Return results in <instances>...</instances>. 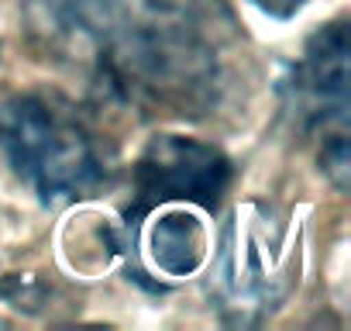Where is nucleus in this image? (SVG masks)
<instances>
[{"mask_svg":"<svg viewBox=\"0 0 351 331\" xmlns=\"http://www.w3.org/2000/svg\"><path fill=\"white\" fill-rule=\"evenodd\" d=\"M69 21L117 93L172 114H190L214 83V52L176 0H69Z\"/></svg>","mask_w":351,"mask_h":331,"instance_id":"nucleus-1","label":"nucleus"},{"mask_svg":"<svg viewBox=\"0 0 351 331\" xmlns=\"http://www.w3.org/2000/svg\"><path fill=\"white\" fill-rule=\"evenodd\" d=\"M0 148L42 204L83 201L107 183L93 135L56 97H0Z\"/></svg>","mask_w":351,"mask_h":331,"instance_id":"nucleus-2","label":"nucleus"},{"mask_svg":"<svg viewBox=\"0 0 351 331\" xmlns=\"http://www.w3.org/2000/svg\"><path fill=\"white\" fill-rule=\"evenodd\" d=\"M300 269V249L293 242L289 214L265 201L234 207L221 228L210 304L228 324H258L289 297Z\"/></svg>","mask_w":351,"mask_h":331,"instance_id":"nucleus-3","label":"nucleus"},{"mask_svg":"<svg viewBox=\"0 0 351 331\" xmlns=\"http://www.w3.org/2000/svg\"><path fill=\"white\" fill-rule=\"evenodd\" d=\"M231 183V162L221 148L183 138L158 135L145 145L134 162V194L124 211V228L131 231V245L141 231V221L172 201H190L204 211H214Z\"/></svg>","mask_w":351,"mask_h":331,"instance_id":"nucleus-4","label":"nucleus"},{"mask_svg":"<svg viewBox=\"0 0 351 331\" xmlns=\"http://www.w3.org/2000/svg\"><path fill=\"white\" fill-rule=\"evenodd\" d=\"M282 97L289 114L303 128H324V135L344 131L348 124V28L344 21H330L317 28L300 62H293L282 80Z\"/></svg>","mask_w":351,"mask_h":331,"instance_id":"nucleus-5","label":"nucleus"},{"mask_svg":"<svg viewBox=\"0 0 351 331\" xmlns=\"http://www.w3.org/2000/svg\"><path fill=\"white\" fill-rule=\"evenodd\" d=\"M207 259V228L190 211H165L148 228V262L165 276H193Z\"/></svg>","mask_w":351,"mask_h":331,"instance_id":"nucleus-6","label":"nucleus"},{"mask_svg":"<svg viewBox=\"0 0 351 331\" xmlns=\"http://www.w3.org/2000/svg\"><path fill=\"white\" fill-rule=\"evenodd\" d=\"M320 170L330 176V183H334L337 190L348 187V131H330V135H324Z\"/></svg>","mask_w":351,"mask_h":331,"instance_id":"nucleus-7","label":"nucleus"},{"mask_svg":"<svg viewBox=\"0 0 351 331\" xmlns=\"http://www.w3.org/2000/svg\"><path fill=\"white\" fill-rule=\"evenodd\" d=\"M248 4H255L269 18H293L303 8V0H248Z\"/></svg>","mask_w":351,"mask_h":331,"instance_id":"nucleus-8","label":"nucleus"}]
</instances>
